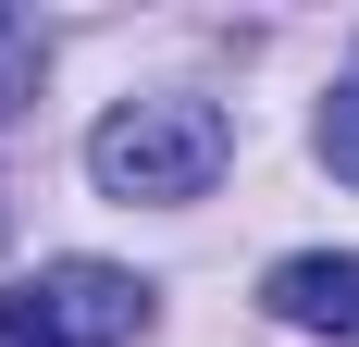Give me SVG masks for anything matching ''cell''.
I'll return each instance as SVG.
<instances>
[{
  "label": "cell",
  "instance_id": "1",
  "mask_svg": "<svg viewBox=\"0 0 359 347\" xmlns=\"http://www.w3.org/2000/svg\"><path fill=\"white\" fill-rule=\"evenodd\" d=\"M223 162H236V124H223L211 100H186V87L100 112V137H87V174H100L111 199H149V211L211 199V174H223Z\"/></svg>",
  "mask_w": 359,
  "mask_h": 347
},
{
  "label": "cell",
  "instance_id": "2",
  "mask_svg": "<svg viewBox=\"0 0 359 347\" xmlns=\"http://www.w3.org/2000/svg\"><path fill=\"white\" fill-rule=\"evenodd\" d=\"M149 322V285L111 261H50L37 285H0V347H124Z\"/></svg>",
  "mask_w": 359,
  "mask_h": 347
},
{
  "label": "cell",
  "instance_id": "3",
  "mask_svg": "<svg viewBox=\"0 0 359 347\" xmlns=\"http://www.w3.org/2000/svg\"><path fill=\"white\" fill-rule=\"evenodd\" d=\"M260 298L285 322H310V335H359V248H297V261H273Z\"/></svg>",
  "mask_w": 359,
  "mask_h": 347
},
{
  "label": "cell",
  "instance_id": "4",
  "mask_svg": "<svg viewBox=\"0 0 359 347\" xmlns=\"http://www.w3.org/2000/svg\"><path fill=\"white\" fill-rule=\"evenodd\" d=\"M25 100H37V25H25V13H0V124H13Z\"/></svg>",
  "mask_w": 359,
  "mask_h": 347
},
{
  "label": "cell",
  "instance_id": "5",
  "mask_svg": "<svg viewBox=\"0 0 359 347\" xmlns=\"http://www.w3.org/2000/svg\"><path fill=\"white\" fill-rule=\"evenodd\" d=\"M323 162L359 186V87H334V100H323Z\"/></svg>",
  "mask_w": 359,
  "mask_h": 347
}]
</instances>
